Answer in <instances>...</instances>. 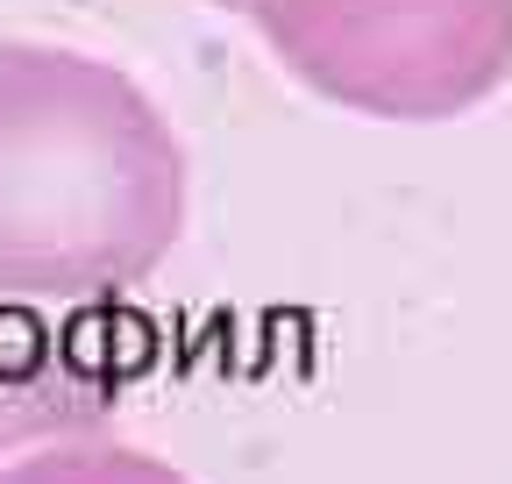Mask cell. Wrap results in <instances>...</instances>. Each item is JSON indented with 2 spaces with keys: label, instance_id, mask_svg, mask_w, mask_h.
<instances>
[{
  "label": "cell",
  "instance_id": "obj_5",
  "mask_svg": "<svg viewBox=\"0 0 512 484\" xmlns=\"http://www.w3.org/2000/svg\"><path fill=\"white\" fill-rule=\"evenodd\" d=\"M214 8H235V15H242V0H214Z\"/></svg>",
  "mask_w": 512,
  "mask_h": 484
},
{
  "label": "cell",
  "instance_id": "obj_1",
  "mask_svg": "<svg viewBox=\"0 0 512 484\" xmlns=\"http://www.w3.org/2000/svg\"><path fill=\"white\" fill-rule=\"evenodd\" d=\"M185 228L157 100L57 43H0V299H121Z\"/></svg>",
  "mask_w": 512,
  "mask_h": 484
},
{
  "label": "cell",
  "instance_id": "obj_4",
  "mask_svg": "<svg viewBox=\"0 0 512 484\" xmlns=\"http://www.w3.org/2000/svg\"><path fill=\"white\" fill-rule=\"evenodd\" d=\"M0 484H185V477L164 456L128 449V442H114L100 428V435H72V442L15 456L8 470H0Z\"/></svg>",
  "mask_w": 512,
  "mask_h": 484
},
{
  "label": "cell",
  "instance_id": "obj_2",
  "mask_svg": "<svg viewBox=\"0 0 512 484\" xmlns=\"http://www.w3.org/2000/svg\"><path fill=\"white\" fill-rule=\"evenodd\" d=\"M271 57L370 121H456L512 79V0H242Z\"/></svg>",
  "mask_w": 512,
  "mask_h": 484
},
{
  "label": "cell",
  "instance_id": "obj_3",
  "mask_svg": "<svg viewBox=\"0 0 512 484\" xmlns=\"http://www.w3.org/2000/svg\"><path fill=\"white\" fill-rule=\"evenodd\" d=\"M100 428H107V392L86 371H72L64 356H43V349L0 356V470L29 449L100 435Z\"/></svg>",
  "mask_w": 512,
  "mask_h": 484
}]
</instances>
